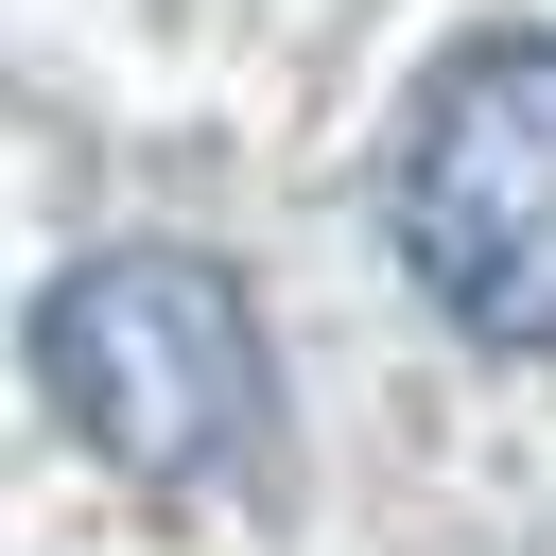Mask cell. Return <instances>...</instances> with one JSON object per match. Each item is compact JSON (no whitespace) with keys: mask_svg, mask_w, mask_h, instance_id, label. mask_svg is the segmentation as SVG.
<instances>
[{"mask_svg":"<svg viewBox=\"0 0 556 556\" xmlns=\"http://www.w3.org/2000/svg\"><path fill=\"white\" fill-rule=\"evenodd\" d=\"M35 400L156 504L191 486H261L278 469V365H261V295L191 243H104L35 295Z\"/></svg>","mask_w":556,"mask_h":556,"instance_id":"obj_1","label":"cell"},{"mask_svg":"<svg viewBox=\"0 0 556 556\" xmlns=\"http://www.w3.org/2000/svg\"><path fill=\"white\" fill-rule=\"evenodd\" d=\"M382 226L469 348H556V35H469L417 87Z\"/></svg>","mask_w":556,"mask_h":556,"instance_id":"obj_2","label":"cell"}]
</instances>
